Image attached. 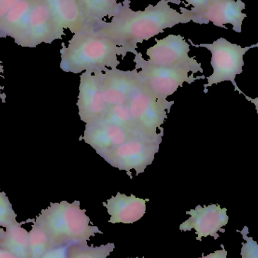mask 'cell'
<instances>
[{
    "instance_id": "1",
    "label": "cell",
    "mask_w": 258,
    "mask_h": 258,
    "mask_svg": "<svg viewBox=\"0 0 258 258\" xmlns=\"http://www.w3.org/2000/svg\"><path fill=\"white\" fill-rule=\"evenodd\" d=\"M169 2L159 0L154 6L149 5L144 10L133 11L130 0H124L110 22L103 21L92 28L125 48L128 54H136L138 43L163 33L165 29L192 21L189 9L181 7L182 12H177L170 6Z\"/></svg>"
},
{
    "instance_id": "2",
    "label": "cell",
    "mask_w": 258,
    "mask_h": 258,
    "mask_svg": "<svg viewBox=\"0 0 258 258\" xmlns=\"http://www.w3.org/2000/svg\"><path fill=\"white\" fill-rule=\"evenodd\" d=\"M60 54V68L65 72L96 74L117 68L120 64L118 57L124 58L128 53L110 38L90 28L74 34L68 46L63 44Z\"/></svg>"
},
{
    "instance_id": "3",
    "label": "cell",
    "mask_w": 258,
    "mask_h": 258,
    "mask_svg": "<svg viewBox=\"0 0 258 258\" xmlns=\"http://www.w3.org/2000/svg\"><path fill=\"white\" fill-rule=\"evenodd\" d=\"M76 200L51 203L34 219L49 236L54 247L89 241L91 236L103 234L98 227L89 225L90 218Z\"/></svg>"
},
{
    "instance_id": "4",
    "label": "cell",
    "mask_w": 258,
    "mask_h": 258,
    "mask_svg": "<svg viewBox=\"0 0 258 258\" xmlns=\"http://www.w3.org/2000/svg\"><path fill=\"white\" fill-rule=\"evenodd\" d=\"M64 35V29L54 18L46 0H31L12 38L20 46L36 48L39 44L61 39Z\"/></svg>"
},
{
    "instance_id": "5",
    "label": "cell",
    "mask_w": 258,
    "mask_h": 258,
    "mask_svg": "<svg viewBox=\"0 0 258 258\" xmlns=\"http://www.w3.org/2000/svg\"><path fill=\"white\" fill-rule=\"evenodd\" d=\"M163 135L164 130H162L155 135L133 137L100 156L111 166L126 171L131 177L132 170H135V174L138 175L153 163L155 155L159 152Z\"/></svg>"
},
{
    "instance_id": "6",
    "label": "cell",
    "mask_w": 258,
    "mask_h": 258,
    "mask_svg": "<svg viewBox=\"0 0 258 258\" xmlns=\"http://www.w3.org/2000/svg\"><path fill=\"white\" fill-rule=\"evenodd\" d=\"M189 42L192 46L207 48L212 53L211 65L213 68V74L206 77L208 83L203 86L205 93H207L208 87L224 81H231L235 91H240L235 79L236 75L242 74L243 71L244 55L251 48H257L258 43L242 48L240 45L231 43L224 38H220L212 44L195 45L191 39Z\"/></svg>"
},
{
    "instance_id": "7",
    "label": "cell",
    "mask_w": 258,
    "mask_h": 258,
    "mask_svg": "<svg viewBox=\"0 0 258 258\" xmlns=\"http://www.w3.org/2000/svg\"><path fill=\"white\" fill-rule=\"evenodd\" d=\"M135 69L138 70L140 82L154 94L157 98L167 100L168 96L175 93L183 83L189 84L196 80L205 79V76L194 77V74L189 75V71L181 68H168L159 66L144 60L142 54L138 52L135 54Z\"/></svg>"
},
{
    "instance_id": "8",
    "label": "cell",
    "mask_w": 258,
    "mask_h": 258,
    "mask_svg": "<svg viewBox=\"0 0 258 258\" xmlns=\"http://www.w3.org/2000/svg\"><path fill=\"white\" fill-rule=\"evenodd\" d=\"M174 104V101L157 98L138 79V85L126 105L141 132L152 135L158 133L159 130H164L162 125Z\"/></svg>"
},
{
    "instance_id": "9",
    "label": "cell",
    "mask_w": 258,
    "mask_h": 258,
    "mask_svg": "<svg viewBox=\"0 0 258 258\" xmlns=\"http://www.w3.org/2000/svg\"><path fill=\"white\" fill-rule=\"evenodd\" d=\"M156 45L147 50L149 61L155 65L181 68L196 74L203 73L201 63L195 57H189L188 42L180 35H168L162 39H156Z\"/></svg>"
},
{
    "instance_id": "10",
    "label": "cell",
    "mask_w": 258,
    "mask_h": 258,
    "mask_svg": "<svg viewBox=\"0 0 258 258\" xmlns=\"http://www.w3.org/2000/svg\"><path fill=\"white\" fill-rule=\"evenodd\" d=\"M245 3L242 0H209L204 7L199 10L190 9L192 21L199 24L212 22L217 27L227 29L226 24L233 25L236 33L242 32V25L246 14L242 10Z\"/></svg>"
},
{
    "instance_id": "11",
    "label": "cell",
    "mask_w": 258,
    "mask_h": 258,
    "mask_svg": "<svg viewBox=\"0 0 258 258\" xmlns=\"http://www.w3.org/2000/svg\"><path fill=\"white\" fill-rule=\"evenodd\" d=\"M78 100L79 116L86 124L103 119L108 106L104 99L98 73H82L80 77Z\"/></svg>"
},
{
    "instance_id": "12",
    "label": "cell",
    "mask_w": 258,
    "mask_h": 258,
    "mask_svg": "<svg viewBox=\"0 0 258 258\" xmlns=\"http://www.w3.org/2000/svg\"><path fill=\"white\" fill-rule=\"evenodd\" d=\"M226 208L220 205L212 204L202 207L197 206L194 209L186 212L190 218L180 226L181 231H190L194 229L197 235V240L201 241L202 237L211 236L214 239L219 238L218 231L225 233L223 227L228 224L229 217Z\"/></svg>"
},
{
    "instance_id": "13",
    "label": "cell",
    "mask_w": 258,
    "mask_h": 258,
    "mask_svg": "<svg viewBox=\"0 0 258 258\" xmlns=\"http://www.w3.org/2000/svg\"><path fill=\"white\" fill-rule=\"evenodd\" d=\"M98 74L108 107L126 104L138 83V70L107 68L104 72Z\"/></svg>"
},
{
    "instance_id": "14",
    "label": "cell",
    "mask_w": 258,
    "mask_h": 258,
    "mask_svg": "<svg viewBox=\"0 0 258 258\" xmlns=\"http://www.w3.org/2000/svg\"><path fill=\"white\" fill-rule=\"evenodd\" d=\"M136 136L138 135H132L124 129L101 119L86 124L82 138L101 156Z\"/></svg>"
},
{
    "instance_id": "15",
    "label": "cell",
    "mask_w": 258,
    "mask_h": 258,
    "mask_svg": "<svg viewBox=\"0 0 258 258\" xmlns=\"http://www.w3.org/2000/svg\"><path fill=\"white\" fill-rule=\"evenodd\" d=\"M149 199L138 198L132 194L130 196L118 192L103 205L107 208L110 215L109 223L111 224H133L141 219L146 212V203Z\"/></svg>"
},
{
    "instance_id": "16",
    "label": "cell",
    "mask_w": 258,
    "mask_h": 258,
    "mask_svg": "<svg viewBox=\"0 0 258 258\" xmlns=\"http://www.w3.org/2000/svg\"><path fill=\"white\" fill-rule=\"evenodd\" d=\"M57 22L71 33H80L92 28L82 13L77 0H46Z\"/></svg>"
},
{
    "instance_id": "17",
    "label": "cell",
    "mask_w": 258,
    "mask_h": 258,
    "mask_svg": "<svg viewBox=\"0 0 258 258\" xmlns=\"http://www.w3.org/2000/svg\"><path fill=\"white\" fill-rule=\"evenodd\" d=\"M17 222L6 228H0V248L18 258H29V232Z\"/></svg>"
},
{
    "instance_id": "18",
    "label": "cell",
    "mask_w": 258,
    "mask_h": 258,
    "mask_svg": "<svg viewBox=\"0 0 258 258\" xmlns=\"http://www.w3.org/2000/svg\"><path fill=\"white\" fill-rule=\"evenodd\" d=\"M85 19L94 27L104 21L117 15L120 3L116 0H77Z\"/></svg>"
},
{
    "instance_id": "19",
    "label": "cell",
    "mask_w": 258,
    "mask_h": 258,
    "mask_svg": "<svg viewBox=\"0 0 258 258\" xmlns=\"http://www.w3.org/2000/svg\"><path fill=\"white\" fill-rule=\"evenodd\" d=\"M102 120L113 124L134 135H147L143 133L139 127L137 125L126 104L109 107Z\"/></svg>"
},
{
    "instance_id": "20",
    "label": "cell",
    "mask_w": 258,
    "mask_h": 258,
    "mask_svg": "<svg viewBox=\"0 0 258 258\" xmlns=\"http://www.w3.org/2000/svg\"><path fill=\"white\" fill-rule=\"evenodd\" d=\"M32 222L31 230L29 232V258H42L54 245L48 233L34 219Z\"/></svg>"
},
{
    "instance_id": "21",
    "label": "cell",
    "mask_w": 258,
    "mask_h": 258,
    "mask_svg": "<svg viewBox=\"0 0 258 258\" xmlns=\"http://www.w3.org/2000/svg\"><path fill=\"white\" fill-rule=\"evenodd\" d=\"M113 243L95 247H89L87 242L71 244L69 248L68 258H107L114 250Z\"/></svg>"
},
{
    "instance_id": "22",
    "label": "cell",
    "mask_w": 258,
    "mask_h": 258,
    "mask_svg": "<svg viewBox=\"0 0 258 258\" xmlns=\"http://www.w3.org/2000/svg\"><path fill=\"white\" fill-rule=\"evenodd\" d=\"M16 218L17 214L7 196L5 192H0V228H6L16 224Z\"/></svg>"
},
{
    "instance_id": "23",
    "label": "cell",
    "mask_w": 258,
    "mask_h": 258,
    "mask_svg": "<svg viewBox=\"0 0 258 258\" xmlns=\"http://www.w3.org/2000/svg\"><path fill=\"white\" fill-rule=\"evenodd\" d=\"M238 233L242 235V237L246 242H242V250H241V256L242 258H258V244L252 237L248 236L249 230L248 227L245 226L242 231L237 230Z\"/></svg>"
},
{
    "instance_id": "24",
    "label": "cell",
    "mask_w": 258,
    "mask_h": 258,
    "mask_svg": "<svg viewBox=\"0 0 258 258\" xmlns=\"http://www.w3.org/2000/svg\"><path fill=\"white\" fill-rule=\"evenodd\" d=\"M71 245L54 247V248H51L42 258H68L69 248Z\"/></svg>"
},
{
    "instance_id": "25",
    "label": "cell",
    "mask_w": 258,
    "mask_h": 258,
    "mask_svg": "<svg viewBox=\"0 0 258 258\" xmlns=\"http://www.w3.org/2000/svg\"><path fill=\"white\" fill-rule=\"evenodd\" d=\"M20 0H0V18H3Z\"/></svg>"
},
{
    "instance_id": "26",
    "label": "cell",
    "mask_w": 258,
    "mask_h": 258,
    "mask_svg": "<svg viewBox=\"0 0 258 258\" xmlns=\"http://www.w3.org/2000/svg\"><path fill=\"white\" fill-rule=\"evenodd\" d=\"M188 5L192 6V10L197 11L201 9L206 6L209 0H186Z\"/></svg>"
},
{
    "instance_id": "27",
    "label": "cell",
    "mask_w": 258,
    "mask_h": 258,
    "mask_svg": "<svg viewBox=\"0 0 258 258\" xmlns=\"http://www.w3.org/2000/svg\"><path fill=\"white\" fill-rule=\"evenodd\" d=\"M221 247H222V250H221V251H216L212 254L206 256V257L203 254L202 257L200 258H227V252L224 248V245H221Z\"/></svg>"
},
{
    "instance_id": "28",
    "label": "cell",
    "mask_w": 258,
    "mask_h": 258,
    "mask_svg": "<svg viewBox=\"0 0 258 258\" xmlns=\"http://www.w3.org/2000/svg\"><path fill=\"white\" fill-rule=\"evenodd\" d=\"M3 71H4V69H3V64H2L1 60H0V78H4V77L2 76V74H3ZM3 89H4V87L0 86V99H1L2 103L6 102V94L3 93V92H2Z\"/></svg>"
},
{
    "instance_id": "29",
    "label": "cell",
    "mask_w": 258,
    "mask_h": 258,
    "mask_svg": "<svg viewBox=\"0 0 258 258\" xmlns=\"http://www.w3.org/2000/svg\"><path fill=\"white\" fill-rule=\"evenodd\" d=\"M0 258H18L15 257L12 253L0 248Z\"/></svg>"
},
{
    "instance_id": "30",
    "label": "cell",
    "mask_w": 258,
    "mask_h": 258,
    "mask_svg": "<svg viewBox=\"0 0 258 258\" xmlns=\"http://www.w3.org/2000/svg\"><path fill=\"white\" fill-rule=\"evenodd\" d=\"M242 95H245V98H246L248 101H251L253 104L255 105L256 110H257V114H258V98H254V99H252V98H250V97L247 96L246 95H245V93L242 94Z\"/></svg>"
},
{
    "instance_id": "31",
    "label": "cell",
    "mask_w": 258,
    "mask_h": 258,
    "mask_svg": "<svg viewBox=\"0 0 258 258\" xmlns=\"http://www.w3.org/2000/svg\"><path fill=\"white\" fill-rule=\"evenodd\" d=\"M135 258H138V257H135ZM142 258H144V257H142Z\"/></svg>"
}]
</instances>
